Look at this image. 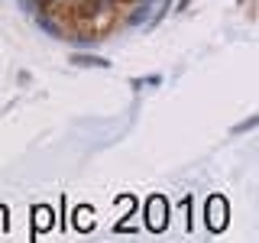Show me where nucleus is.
Returning <instances> with one entry per match:
<instances>
[{
	"label": "nucleus",
	"instance_id": "nucleus-11",
	"mask_svg": "<svg viewBox=\"0 0 259 243\" xmlns=\"http://www.w3.org/2000/svg\"><path fill=\"white\" fill-rule=\"evenodd\" d=\"M136 4H156V0H136Z\"/></svg>",
	"mask_w": 259,
	"mask_h": 243
},
{
	"label": "nucleus",
	"instance_id": "nucleus-12",
	"mask_svg": "<svg viewBox=\"0 0 259 243\" xmlns=\"http://www.w3.org/2000/svg\"><path fill=\"white\" fill-rule=\"evenodd\" d=\"M240 4H246V0H240Z\"/></svg>",
	"mask_w": 259,
	"mask_h": 243
},
{
	"label": "nucleus",
	"instance_id": "nucleus-7",
	"mask_svg": "<svg viewBox=\"0 0 259 243\" xmlns=\"http://www.w3.org/2000/svg\"><path fill=\"white\" fill-rule=\"evenodd\" d=\"M159 85H162V78H159V75H149V78L136 81V88H159Z\"/></svg>",
	"mask_w": 259,
	"mask_h": 243
},
{
	"label": "nucleus",
	"instance_id": "nucleus-5",
	"mask_svg": "<svg viewBox=\"0 0 259 243\" xmlns=\"http://www.w3.org/2000/svg\"><path fill=\"white\" fill-rule=\"evenodd\" d=\"M71 65H78V68H110L107 59H101V55H71Z\"/></svg>",
	"mask_w": 259,
	"mask_h": 243
},
{
	"label": "nucleus",
	"instance_id": "nucleus-8",
	"mask_svg": "<svg viewBox=\"0 0 259 243\" xmlns=\"http://www.w3.org/2000/svg\"><path fill=\"white\" fill-rule=\"evenodd\" d=\"M16 4H20V7H23L26 13H32V16L39 13V0H16Z\"/></svg>",
	"mask_w": 259,
	"mask_h": 243
},
{
	"label": "nucleus",
	"instance_id": "nucleus-10",
	"mask_svg": "<svg viewBox=\"0 0 259 243\" xmlns=\"http://www.w3.org/2000/svg\"><path fill=\"white\" fill-rule=\"evenodd\" d=\"M62 4H65V0H39V10H49V7H52V10H59Z\"/></svg>",
	"mask_w": 259,
	"mask_h": 243
},
{
	"label": "nucleus",
	"instance_id": "nucleus-2",
	"mask_svg": "<svg viewBox=\"0 0 259 243\" xmlns=\"http://www.w3.org/2000/svg\"><path fill=\"white\" fill-rule=\"evenodd\" d=\"M204 217H207L210 230H224V224H227V201L221 198V194H214V198H210Z\"/></svg>",
	"mask_w": 259,
	"mask_h": 243
},
{
	"label": "nucleus",
	"instance_id": "nucleus-9",
	"mask_svg": "<svg viewBox=\"0 0 259 243\" xmlns=\"http://www.w3.org/2000/svg\"><path fill=\"white\" fill-rule=\"evenodd\" d=\"M256 124H259V117H249V120H243L240 127H233V133H246V130H253Z\"/></svg>",
	"mask_w": 259,
	"mask_h": 243
},
{
	"label": "nucleus",
	"instance_id": "nucleus-6",
	"mask_svg": "<svg viewBox=\"0 0 259 243\" xmlns=\"http://www.w3.org/2000/svg\"><path fill=\"white\" fill-rule=\"evenodd\" d=\"M36 23H39V29H42V32H49V36H65V29H62L55 20H46V13H42V10L36 13Z\"/></svg>",
	"mask_w": 259,
	"mask_h": 243
},
{
	"label": "nucleus",
	"instance_id": "nucleus-3",
	"mask_svg": "<svg viewBox=\"0 0 259 243\" xmlns=\"http://www.w3.org/2000/svg\"><path fill=\"white\" fill-rule=\"evenodd\" d=\"M146 224H149L152 230H165V201L162 198H152L149 205H146Z\"/></svg>",
	"mask_w": 259,
	"mask_h": 243
},
{
	"label": "nucleus",
	"instance_id": "nucleus-1",
	"mask_svg": "<svg viewBox=\"0 0 259 243\" xmlns=\"http://www.w3.org/2000/svg\"><path fill=\"white\" fill-rule=\"evenodd\" d=\"M71 7H75V20H104L107 23L117 0H71Z\"/></svg>",
	"mask_w": 259,
	"mask_h": 243
},
{
	"label": "nucleus",
	"instance_id": "nucleus-4",
	"mask_svg": "<svg viewBox=\"0 0 259 243\" xmlns=\"http://www.w3.org/2000/svg\"><path fill=\"white\" fill-rule=\"evenodd\" d=\"M152 10H156V4H136L133 10H130V16H126V26H143Z\"/></svg>",
	"mask_w": 259,
	"mask_h": 243
}]
</instances>
